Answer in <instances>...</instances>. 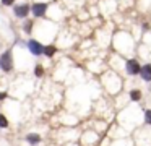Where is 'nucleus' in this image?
<instances>
[{
	"mask_svg": "<svg viewBox=\"0 0 151 146\" xmlns=\"http://www.w3.org/2000/svg\"><path fill=\"white\" fill-rule=\"evenodd\" d=\"M0 70L5 73H10L13 70V55L12 50H5L4 54L0 55Z\"/></svg>",
	"mask_w": 151,
	"mask_h": 146,
	"instance_id": "nucleus-1",
	"label": "nucleus"
},
{
	"mask_svg": "<svg viewBox=\"0 0 151 146\" xmlns=\"http://www.w3.org/2000/svg\"><path fill=\"white\" fill-rule=\"evenodd\" d=\"M31 12V5L29 3H20V5L13 6V13L17 18H26Z\"/></svg>",
	"mask_w": 151,
	"mask_h": 146,
	"instance_id": "nucleus-2",
	"label": "nucleus"
},
{
	"mask_svg": "<svg viewBox=\"0 0 151 146\" xmlns=\"http://www.w3.org/2000/svg\"><path fill=\"white\" fill-rule=\"evenodd\" d=\"M47 6H49V3H33L31 5V13H33L36 18H44V15H46L47 12Z\"/></svg>",
	"mask_w": 151,
	"mask_h": 146,
	"instance_id": "nucleus-3",
	"label": "nucleus"
},
{
	"mask_svg": "<svg viewBox=\"0 0 151 146\" xmlns=\"http://www.w3.org/2000/svg\"><path fill=\"white\" fill-rule=\"evenodd\" d=\"M28 49H29V52L33 55H42V50H44V45L41 44L39 41H36V39H29V41H28Z\"/></svg>",
	"mask_w": 151,
	"mask_h": 146,
	"instance_id": "nucleus-4",
	"label": "nucleus"
},
{
	"mask_svg": "<svg viewBox=\"0 0 151 146\" xmlns=\"http://www.w3.org/2000/svg\"><path fill=\"white\" fill-rule=\"evenodd\" d=\"M140 68H141V65L138 63L135 58H130V60H127V63H125V70H127L128 75H138L140 73Z\"/></svg>",
	"mask_w": 151,
	"mask_h": 146,
	"instance_id": "nucleus-5",
	"label": "nucleus"
},
{
	"mask_svg": "<svg viewBox=\"0 0 151 146\" xmlns=\"http://www.w3.org/2000/svg\"><path fill=\"white\" fill-rule=\"evenodd\" d=\"M138 75H141V78L150 83V81H151V63L143 65V67L140 68V73H138Z\"/></svg>",
	"mask_w": 151,
	"mask_h": 146,
	"instance_id": "nucleus-6",
	"label": "nucleus"
},
{
	"mask_svg": "<svg viewBox=\"0 0 151 146\" xmlns=\"http://www.w3.org/2000/svg\"><path fill=\"white\" fill-rule=\"evenodd\" d=\"M26 141L31 143V145H39V143H41V136L37 135V133H29V135H26Z\"/></svg>",
	"mask_w": 151,
	"mask_h": 146,
	"instance_id": "nucleus-7",
	"label": "nucleus"
},
{
	"mask_svg": "<svg viewBox=\"0 0 151 146\" xmlns=\"http://www.w3.org/2000/svg\"><path fill=\"white\" fill-rule=\"evenodd\" d=\"M55 52H57V47H55V45H44L42 54L46 55V57H54V55H55Z\"/></svg>",
	"mask_w": 151,
	"mask_h": 146,
	"instance_id": "nucleus-8",
	"label": "nucleus"
},
{
	"mask_svg": "<svg viewBox=\"0 0 151 146\" xmlns=\"http://www.w3.org/2000/svg\"><path fill=\"white\" fill-rule=\"evenodd\" d=\"M33 26H34L33 19H24V23H23V31L26 32V34H31V31H33Z\"/></svg>",
	"mask_w": 151,
	"mask_h": 146,
	"instance_id": "nucleus-9",
	"label": "nucleus"
},
{
	"mask_svg": "<svg viewBox=\"0 0 151 146\" xmlns=\"http://www.w3.org/2000/svg\"><path fill=\"white\" fill-rule=\"evenodd\" d=\"M130 99L132 101H140L141 99V91H138V89L130 91Z\"/></svg>",
	"mask_w": 151,
	"mask_h": 146,
	"instance_id": "nucleus-10",
	"label": "nucleus"
},
{
	"mask_svg": "<svg viewBox=\"0 0 151 146\" xmlns=\"http://www.w3.org/2000/svg\"><path fill=\"white\" fill-rule=\"evenodd\" d=\"M0 128H8V119L4 114H0Z\"/></svg>",
	"mask_w": 151,
	"mask_h": 146,
	"instance_id": "nucleus-11",
	"label": "nucleus"
},
{
	"mask_svg": "<svg viewBox=\"0 0 151 146\" xmlns=\"http://www.w3.org/2000/svg\"><path fill=\"white\" fill-rule=\"evenodd\" d=\"M34 75H36L37 78L44 76V67L42 65H36V68H34Z\"/></svg>",
	"mask_w": 151,
	"mask_h": 146,
	"instance_id": "nucleus-12",
	"label": "nucleus"
},
{
	"mask_svg": "<svg viewBox=\"0 0 151 146\" xmlns=\"http://www.w3.org/2000/svg\"><path fill=\"white\" fill-rule=\"evenodd\" d=\"M145 122H146L148 125H151V109L145 110Z\"/></svg>",
	"mask_w": 151,
	"mask_h": 146,
	"instance_id": "nucleus-13",
	"label": "nucleus"
},
{
	"mask_svg": "<svg viewBox=\"0 0 151 146\" xmlns=\"http://www.w3.org/2000/svg\"><path fill=\"white\" fill-rule=\"evenodd\" d=\"M15 3V0H2L0 2V5H5V6H12Z\"/></svg>",
	"mask_w": 151,
	"mask_h": 146,
	"instance_id": "nucleus-14",
	"label": "nucleus"
},
{
	"mask_svg": "<svg viewBox=\"0 0 151 146\" xmlns=\"http://www.w3.org/2000/svg\"><path fill=\"white\" fill-rule=\"evenodd\" d=\"M7 96H8V94L5 93V91H2V93H0V102H2V101H5V99H7Z\"/></svg>",
	"mask_w": 151,
	"mask_h": 146,
	"instance_id": "nucleus-15",
	"label": "nucleus"
}]
</instances>
